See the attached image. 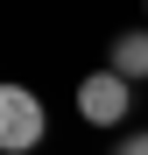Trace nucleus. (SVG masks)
Instances as JSON below:
<instances>
[{
    "label": "nucleus",
    "instance_id": "obj_1",
    "mask_svg": "<svg viewBox=\"0 0 148 155\" xmlns=\"http://www.w3.org/2000/svg\"><path fill=\"white\" fill-rule=\"evenodd\" d=\"M49 134V113L28 85H0V155H28Z\"/></svg>",
    "mask_w": 148,
    "mask_h": 155
},
{
    "label": "nucleus",
    "instance_id": "obj_2",
    "mask_svg": "<svg viewBox=\"0 0 148 155\" xmlns=\"http://www.w3.org/2000/svg\"><path fill=\"white\" fill-rule=\"evenodd\" d=\"M78 113L92 127H120V120L134 113V85L120 71H92V78H78Z\"/></svg>",
    "mask_w": 148,
    "mask_h": 155
},
{
    "label": "nucleus",
    "instance_id": "obj_3",
    "mask_svg": "<svg viewBox=\"0 0 148 155\" xmlns=\"http://www.w3.org/2000/svg\"><path fill=\"white\" fill-rule=\"evenodd\" d=\"M106 71H120L127 85H141V78H148V28H141V35H134V28L113 35V64H106Z\"/></svg>",
    "mask_w": 148,
    "mask_h": 155
},
{
    "label": "nucleus",
    "instance_id": "obj_4",
    "mask_svg": "<svg viewBox=\"0 0 148 155\" xmlns=\"http://www.w3.org/2000/svg\"><path fill=\"white\" fill-rule=\"evenodd\" d=\"M120 155H148V134H141V127H134L127 141H120Z\"/></svg>",
    "mask_w": 148,
    "mask_h": 155
}]
</instances>
